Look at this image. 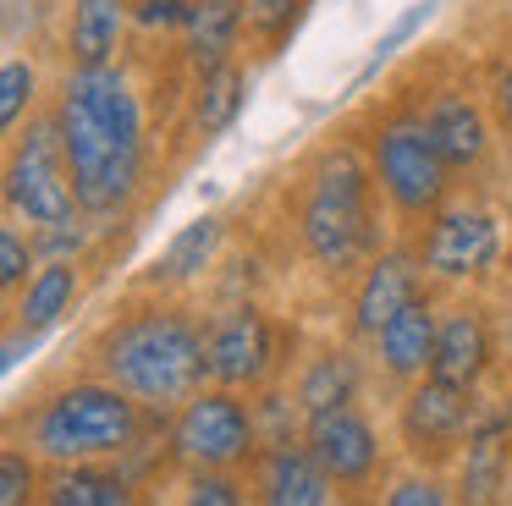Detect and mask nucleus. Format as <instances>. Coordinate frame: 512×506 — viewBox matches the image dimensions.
<instances>
[{
    "label": "nucleus",
    "instance_id": "nucleus-26",
    "mask_svg": "<svg viewBox=\"0 0 512 506\" xmlns=\"http://www.w3.org/2000/svg\"><path fill=\"white\" fill-rule=\"evenodd\" d=\"M45 473L50 462L39 457L28 440H6L0 446V501L6 506H28V501H45Z\"/></svg>",
    "mask_w": 512,
    "mask_h": 506
},
{
    "label": "nucleus",
    "instance_id": "nucleus-27",
    "mask_svg": "<svg viewBox=\"0 0 512 506\" xmlns=\"http://www.w3.org/2000/svg\"><path fill=\"white\" fill-rule=\"evenodd\" d=\"M34 110H39V66L28 55H6V66H0V127H6V138Z\"/></svg>",
    "mask_w": 512,
    "mask_h": 506
},
{
    "label": "nucleus",
    "instance_id": "nucleus-7",
    "mask_svg": "<svg viewBox=\"0 0 512 506\" xmlns=\"http://www.w3.org/2000/svg\"><path fill=\"white\" fill-rule=\"evenodd\" d=\"M6 215H17L28 231L61 226V220L83 215L67 143H61V127H56V110L50 105H39L12 132V149H6Z\"/></svg>",
    "mask_w": 512,
    "mask_h": 506
},
{
    "label": "nucleus",
    "instance_id": "nucleus-3",
    "mask_svg": "<svg viewBox=\"0 0 512 506\" xmlns=\"http://www.w3.org/2000/svg\"><path fill=\"white\" fill-rule=\"evenodd\" d=\"M83 369L105 374L149 407H182L199 385H210L204 358V319L182 303V292L138 286L111 319L89 336Z\"/></svg>",
    "mask_w": 512,
    "mask_h": 506
},
{
    "label": "nucleus",
    "instance_id": "nucleus-17",
    "mask_svg": "<svg viewBox=\"0 0 512 506\" xmlns=\"http://www.w3.org/2000/svg\"><path fill=\"white\" fill-rule=\"evenodd\" d=\"M243 105H248V66L237 55L221 66H204V72H193L188 94H182V138L193 149H210L215 138L232 132Z\"/></svg>",
    "mask_w": 512,
    "mask_h": 506
},
{
    "label": "nucleus",
    "instance_id": "nucleus-30",
    "mask_svg": "<svg viewBox=\"0 0 512 506\" xmlns=\"http://www.w3.org/2000/svg\"><path fill=\"white\" fill-rule=\"evenodd\" d=\"M34 270H39L34 231H23L17 215H6V226H0V292H6V303L34 281Z\"/></svg>",
    "mask_w": 512,
    "mask_h": 506
},
{
    "label": "nucleus",
    "instance_id": "nucleus-4",
    "mask_svg": "<svg viewBox=\"0 0 512 506\" xmlns=\"http://www.w3.org/2000/svg\"><path fill=\"white\" fill-rule=\"evenodd\" d=\"M166 407L138 402L133 391L111 385L105 374H78L28 402V413H12V429L45 462H89V457H127L133 446L166 435Z\"/></svg>",
    "mask_w": 512,
    "mask_h": 506
},
{
    "label": "nucleus",
    "instance_id": "nucleus-1",
    "mask_svg": "<svg viewBox=\"0 0 512 506\" xmlns=\"http://www.w3.org/2000/svg\"><path fill=\"white\" fill-rule=\"evenodd\" d=\"M50 110L67 143L83 215L94 226L122 220L149 182V110L133 72L122 61L67 66Z\"/></svg>",
    "mask_w": 512,
    "mask_h": 506
},
{
    "label": "nucleus",
    "instance_id": "nucleus-18",
    "mask_svg": "<svg viewBox=\"0 0 512 506\" xmlns=\"http://www.w3.org/2000/svg\"><path fill=\"white\" fill-rule=\"evenodd\" d=\"M369 352H358V341H320L309 358L298 363V374H287L298 402L309 413H325V407H342V402H358L369 385Z\"/></svg>",
    "mask_w": 512,
    "mask_h": 506
},
{
    "label": "nucleus",
    "instance_id": "nucleus-14",
    "mask_svg": "<svg viewBox=\"0 0 512 506\" xmlns=\"http://www.w3.org/2000/svg\"><path fill=\"white\" fill-rule=\"evenodd\" d=\"M496 369H501V330H496V314L485 308V297L468 292V297H457V303H446L430 374L457 380V385H474L479 391Z\"/></svg>",
    "mask_w": 512,
    "mask_h": 506
},
{
    "label": "nucleus",
    "instance_id": "nucleus-6",
    "mask_svg": "<svg viewBox=\"0 0 512 506\" xmlns=\"http://www.w3.org/2000/svg\"><path fill=\"white\" fill-rule=\"evenodd\" d=\"M419 259L435 286L446 292H485L507 264V215L479 193H457L446 209H435L419 231Z\"/></svg>",
    "mask_w": 512,
    "mask_h": 506
},
{
    "label": "nucleus",
    "instance_id": "nucleus-2",
    "mask_svg": "<svg viewBox=\"0 0 512 506\" xmlns=\"http://www.w3.org/2000/svg\"><path fill=\"white\" fill-rule=\"evenodd\" d=\"M386 193L375 182L364 138H331L298 165L287 193V220L298 253L325 286H353L380 248H391L386 231Z\"/></svg>",
    "mask_w": 512,
    "mask_h": 506
},
{
    "label": "nucleus",
    "instance_id": "nucleus-31",
    "mask_svg": "<svg viewBox=\"0 0 512 506\" xmlns=\"http://www.w3.org/2000/svg\"><path fill=\"white\" fill-rule=\"evenodd\" d=\"M435 6H441V0H413V6L402 11V17L391 22L386 33H380V39H375V50H369V61H364V72L353 77V94H358V88H369V83H375V77H380V66H391V55H397L402 44H408L413 33H419L424 22L435 17Z\"/></svg>",
    "mask_w": 512,
    "mask_h": 506
},
{
    "label": "nucleus",
    "instance_id": "nucleus-5",
    "mask_svg": "<svg viewBox=\"0 0 512 506\" xmlns=\"http://www.w3.org/2000/svg\"><path fill=\"white\" fill-rule=\"evenodd\" d=\"M364 149L375 165V182L386 193V209L402 231H419L435 209H446L457 198V171L446 165V154L435 149L430 127H424L419 99H397V105L375 110L364 121Z\"/></svg>",
    "mask_w": 512,
    "mask_h": 506
},
{
    "label": "nucleus",
    "instance_id": "nucleus-33",
    "mask_svg": "<svg viewBox=\"0 0 512 506\" xmlns=\"http://www.w3.org/2000/svg\"><path fill=\"white\" fill-rule=\"evenodd\" d=\"M496 330H501V380H512V297L501 303V314H496Z\"/></svg>",
    "mask_w": 512,
    "mask_h": 506
},
{
    "label": "nucleus",
    "instance_id": "nucleus-29",
    "mask_svg": "<svg viewBox=\"0 0 512 506\" xmlns=\"http://www.w3.org/2000/svg\"><path fill=\"white\" fill-rule=\"evenodd\" d=\"M380 501L386 506H446V501H457V484H452V473H441V468H419V462H408V473L386 479Z\"/></svg>",
    "mask_w": 512,
    "mask_h": 506
},
{
    "label": "nucleus",
    "instance_id": "nucleus-9",
    "mask_svg": "<svg viewBox=\"0 0 512 506\" xmlns=\"http://www.w3.org/2000/svg\"><path fill=\"white\" fill-rule=\"evenodd\" d=\"M292 352H298V330H287L276 314H265L254 297H237V303L215 308L204 319V358H210L215 385L254 396L270 380H287Z\"/></svg>",
    "mask_w": 512,
    "mask_h": 506
},
{
    "label": "nucleus",
    "instance_id": "nucleus-16",
    "mask_svg": "<svg viewBox=\"0 0 512 506\" xmlns=\"http://www.w3.org/2000/svg\"><path fill=\"white\" fill-rule=\"evenodd\" d=\"M248 484H254V501H270V506H336L342 501V490L325 473V462L309 451V440L259 446V457L248 462Z\"/></svg>",
    "mask_w": 512,
    "mask_h": 506
},
{
    "label": "nucleus",
    "instance_id": "nucleus-22",
    "mask_svg": "<svg viewBox=\"0 0 512 506\" xmlns=\"http://www.w3.org/2000/svg\"><path fill=\"white\" fill-rule=\"evenodd\" d=\"M50 506H127L138 501V479L122 457H89V462H50L45 473Z\"/></svg>",
    "mask_w": 512,
    "mask_h": 506
},
{
    "label": "nucleus",
    "instance_id": "nucleus-15",
    "mask_svg": "<svg viewBox=\"0 0 512 506\" xmlns=\"http://www.w3.org/2000/svg\"><path fill=\"white\" fill-rule=\"evenodd\" d=\"M435 336H441V303L430 292L419 303H408L397 319H386L380 336L369 341V369H375V380H386L397 396L413 380H424L435 363Z\"/></svg>",
    "mask_w": 512,
    "mask_h": 506
},
{
    "label": "nucleus",
    "instance_id": "nucleus-13",
    "mask_svg": "<svg viewBox=\"0 0 512 506\" xmlns=\"http://www.w3.org/2000/svg\"><path fill=\"white\" fill-rule=\"evenodd\" d=\"M430 292H435V281L419 259V242L408 237V242L380 248L375 259L364 264V275L353 281V297H347V341L369 347L386 319H397L408 303H419V297H430Z\"/></svg>",
    "mask_w": 512,
    "mask_h": 506
},
{
    "label": "nucleus",
    "instance_id": "nucleus-19",
    "mask_svg": "<svg viewBox=\"0 0 512 506\" xmlns=\"http://www.w3.org/2000/svg\"><path fill=\"white\" fill-rule=\"evenodd\" d=\"M83 303V259H39L34 281L6 303V325L28 336H50Z\"/></svg>",
    "mask_w": 512,
    "mask_h": 506
},
{
    "label": "nucleus",
    "instance_id": "nucleus-23",
    "mask_svg": "<svg viewBox=\"0 0 512 506\" xmlns=\"http://www.w3.org/2000/svg\"><path fill=\"white\" fill-rule=\"evenodd\" d=\"M243 50V0H188V17L177 33V55L188 72L221 66Z\"/></svg>",
    "mask_w": 512,
    "mask_h": 506
},
{
    "label": "nucleus",
    "instance_id": "nucleus-10",
    "mask_svg": "<svg viewBox=\"0 0 512 506\" xmlns=\"http://www.w3.org/2000/svg\"><path fill=\"white\" fill-rule=\"evenodd\" d=\"M479 418V391L474 385L441 380V374H424L408 391L397 396V446L408 462L419 468H441L452 473L463 457L468 435H474Z\"/></svg>",
    "mask_w": 512,
    "mask_h": 506
},
{
    "label": "nucleus",
    "instance_id": "nucleus-32",
    "mask_svg": "<svg viewBox=\"0 0 512 506\" xmlns=\"http://www.w3.org/2000/svg\"><path fill=\"white\" fill-rule=\"evenodd\" d=\"M485 105L496 116L501 138H512V39L485 61Z\"/></svg>",
    "mask_w": 512,
    "mask_h": 506
},
{
    "label": "nucleus",
    "instance_id": "nucleus-24",
    "mask_svg": "<svg viewBox=\"0 0 512 506\" xmlns=\"http://www.w3.org/2000/svg\"><path fill=\"white\" fill-rule=\"evenodd\" d=\"M314 0H243V50L254 61H281L298 28L309 22Z\"/></svg>",
    "mask_w": 512,
    "mask_h": 506
},
{
    "label": "nucleus",
    "instance_id": "nucleus-34",
    "mask_svg": "<svg viewBox=\"0 0 512 506\" xmlns=\"http://www.w3.org/2000/svg\"><path fill=\"white\" fill-rule=\"evenodd\" d=\"M501 281L512 286V242H507V264H501Z\"/></svg>",
    "mask_w": 512,
    "mask_h": 506
},
{
    "label": "nucleus",
    "instance_id": "nucleus-11",
    "mask_svg": "<svg viewBox=\"0 0 512 506\" xmlns=\"http://www.w3.org/2000/svg\"><path fill=\"white\" fill-rule=\"evenodd\" d=\"M303 440L325 462V473L336 479L342 495H380L386 490L391 451H386V435H380V424L369 418L364 402H342V407H325V413H309Z\"/></svg>",
    "mask_w": 512,
    "mask_h": 506
},
{
    "label": "nucleus",
    "instance_id": "nucleus-20",
    "mask_svg": "<svg viewBox=\"0 0 512 506\" xmlns=\"http://www.w3.org/2000/svg\"><path fill=\"white\" fill-rule=\"evenodd\" d=\"M133 0H72L67 28H61V55L67 66H105L122 61L127 33H133Z\"/></svg>",
    "mask_w": 512,
    "mask_h": 506
},
{
    "label": "nucleus",
    "instance_id": "nucleus-25",
    "mask_svg": "<svg viewBox=\"0 0 512 506\" xmlns=\"http://www.w3.org/2000/svg\"><path fill=\"white\" fill-rule=\"evenodd\" d=\"M254 418H259V440L265 446L303 440V429H309V407L298 402L292 380H270L265 391H254Z\"/></svg>",
    "mask_w": 512,
    "mask_h": 506
},
{
    "label": "nucleus",
    "instance_id": "nucleus-21",
    "mask_svg": "<svg viewBox=\"0 0 512 506\" xmlns=\"http://www.w3.org/2000/svg\"><path fill=\"white\" fill-rule=\"evenodd\" d=\"M226 242V220L221 215H193L188 226H177V237L160 248V259L149 264V275L138 286H155V292H188L193 281L215 270Z\"/></svg>",
    "mask_w": 512,
    "mask_h": 506
},
{
    "label": "nucleus",
    "instance_id": "nucleus-35",
    "mask_svg": "<svg viewBox=\"0 0 512 506\" xmlns=\"http://www.w3.org/2000/svg\"><path fill=\"white\" fill-rule=\"evenodd\" d=\"M507 182H512V138H507Z\"/></svg>",
    "mask_w": 512,
    "mask_h": 506
},
{
    "label": "nucleus",
    "instance_id": "nucleus-28",
    "mask_svg": "<svg viewBox=\"0 0 512 506\" xmlns=\"http://www.w3.org/2000/svg\"><path fill=\"white\" fill-rule=\"evenodd\" d=\"M182 501L188 506H243L254 501V484H248L243 468H188L177 473Z\"/></svg>",
    "mask_w": 512,
    "mask_h": 506
},
{
    "label": "nucleus",
    "instance_id": "nucleus-12",
    "mask_svg": "<svg viewBox=\"0 0 512 506\" xmlns=\"http://www.w3.org/2000/svg\"><path fill=\"white\" fill-rule=\"evenodd\" d=\"M424 110V127H430L435 149L446 154V165L457 171V182L474 187L479 176L490 171V154H496V116L485 105V88H468V83H435L430 94L419 99Z\"/></svg>",
    "mask_w": 512,
    "mask_h": 506
},
{
    "label": "nucleus",
    "instance_id": "nucleus-8",
    "mask_svg": "<svg viewBox=\"0 0 512 506\" xmlns=\"http://www.w3.org/2000/svg\"><path fill=\"white\" fill-rule=\"evenodd\" d=\"M259 418L248 391L232 385H199L182 407H171L166 424V451H171V473L188 468H243L259 457Z\"/></svg>",
    "mask_w": 512,
    "mask_h": 506
}]
</instances>
